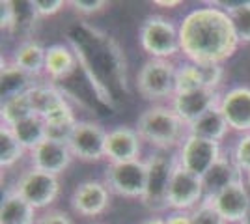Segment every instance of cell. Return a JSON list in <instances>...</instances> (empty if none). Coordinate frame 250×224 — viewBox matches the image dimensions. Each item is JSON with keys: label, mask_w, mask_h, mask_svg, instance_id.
I'll return each instance as SVG.
<instances>
[{"label": "cell", "mask_w": 250, "mask_h": 224, "mask_svg": "<svg viewBox=\"0 0 250 224\" xmlns=\"http://www.w3.org/2000/svg\"><path fill=\"white\" fill-rule=\"evenodd\" d=\"M179 45L187 62L222 65L237 53L241 43L228 13L208 2L181 19Z\"/></svg>", "instance_id": "6da1fadb"}, {"label": "cell", "mask_w": 250, "mask_h": 224, "mask_svg": "<svg viewBox=\"0 0 250 224\" xmlns=\"http://www.w3.org/2000/svg\"><path fill=\"white\" fill-rule=\"evenodd\" d=\"M136 131L142 142L149 144L155 151L177 149L188 135L187 125L174 112L170 105H151L136 120Z\"/></svg>", "instance_id": "7a4b0ae2"}, {"label": "cell", "mask_w": 250, "mask_h": 224, "mask_svg": "<svg viewBox=\"0 0 250 224\" xmlns=\"http://www.w3.org/2000/svg\"><path fill=\"white\" fill-rule=\"evenodd\" d=\"M138 43L149 58L174 60L181 53L179 24L165 15H149L138 28Z\"/></svg>", "instance_id": "3957f363"}, {"label": "cell", "mask_w": 250, "mask_h": 224, "mask_svg": "<svg viewBox=\"0 0 250 224\" xmlns=\"http://www.w3.org/2000/svg\"><path fill=\"white\" fill-rule=\"evenodd\" d=\"M146 194L140 202L151 213L168 211V189H170L172 176L177 168V155L170 153V151H153L146 159Z\"/></svg>", "instance_id": "277c9868"}, {"label": "cell", "mask_w": 250, "mask_h": 224, "mask_svg": "<svg viewBox=\"0 0 250 224\" xmlns=\"http://www.w3.org/2000/svg\"><path fill=\"white\" fill-rule=\"evenodd\" d=\"M176 71L177 65L172 60L149 58L136 73V92L153 105H161V101L170 103L176 96Z\"/></svg>", "instance_id": "5b68a950"}, {"label": "cell", "mask_w": 250, "mask_h": 224, "mask_svg": "<svg viewBox=\"0 0 250 224\" xmlns=\"http://www.w3.org/2000/svg\"><path fill=\"white\" fill-rule=\"evenodd\" d=\"M11 189L17 194H21L34 209L47 211L60 196L62 183H60V176H52L30 166L19 174L17 182Z\"/></svg>", "instance_id": "8992f818"}, {"label": "cell", "mask_w": 250, "mask_h": 224, "mask_svg": "<svg viewBox=\"0 0 250 224\" xmlns=\"http://www.w3.org/2000/svg\"><path fill=\"white\" fill-rule=\"evenodd\" d=\"M103 182L112 194L122 198L142 200L146 194L147 166L146 161H129V163H108L103 174Z\"/></svg>", "instance_id": "52a82bcc"}, {"label": "cell", "mask_w": 250, "mask_h": 224, "mask_svg": "<svg viewBox=\"0 0 250 224\" xmlns=\"http://www.w3.org/2000/svg\"><path fill=\"white\" fill-rule=\"evenodd\" d=\"M176 155L177 164L183 170L190 172L198 178H204L209 168L222 157V146L220 142L187 135L185 140L181 142V146L177 148Z\"/></svg>", "instance_id": "ba28073f"}, {"label": "cell", "mask_w": 250, "mask_h": 224, "mask_svg": "<svg viewBox=\"0 0 250 224\" xmlns=\"http://www.w3.org/2000/svg\"><path fill=\"white\" fill-rule=\"evenodd\" d=\"M104 140H106V131L101 123L90 120H79L67 140V146L75 159L83 163H99L104 159Z\"/></svg>", "instance_id": "9c48e42d"}, {"label": "cell", "mask_w": 250, "mask_h": 224, "mask_svg": "<svg viewBox=\"0 0 250 224\" xmlns=\"http://www.w3.org/2000/svg\"><path fill=\"white\" fill-rule=\"evenodd\" d=\"M112 192L103 180H84L73 189L69 205L75 213L84 219H95L110 207Z\"/></svg>", "instance_id": "30bf717a"}, {"label": "cell", "mask_w": 250, "mask_h": 224, "mask_svg": "<svg viewBox=\"0 0 250 224\" xmlns=\"http://www.w3.org/2000/svg\"><path fill=\"white\" fill-rule=\"evenodd\" d=\"M204 198H206V192H204L202 178L183 170L177 164L168 189V211H194L204 202Z\"/></svg>", "instance_id": "8fae6325"}, {"label": "cell", "mask_w": 250, "mask_h": 224, "mask_svg": "<svg viewBox=\"0 0 250 224\" xmlns=\"http://www.w3.org/2000/svg\"><path fill=\"white\" fill-rule=\"evenodd\" d=\"M220 97H222V92L202 88V90H194V92L176 94L168 105L174 108V112L188 127L190 123H194L204 114H208L209 110L219 107Z\"/></svg>", "instance_id": "7c38bea8"}, {"label": "cell", "mask_w": 250, "mask_h": 224, "mask_svg": "<svg viewBox=\"0 0 250 224\" xmlns=\"http://www.w3.org/2000/svg\"><path fill=\"white\" fill-rule=\"evenodd\" d=\"M219 108L228 123L229 131L250 133V86H233L222 92Z\"/></svg>", "instance_id": "4fadbf2b"}, {"label": "cell", "mask_w": 250, "mask_h": 224, "mask_svg": "<svg viewBox=\"0 0 250 224\" xmlns=\"http://www.w3.org/2000/svg\"><path fill=\"white\" fill-rule=\"evenodd\" d=\"M208 202L228 224H241L250 209V189L247 180L243 178L231 183L228 189L220 191L213 198H208Z\"/></svg>", "instance_id": "5bb4252c"}, {"label": "cell", "mask_w": 250, "mask_h": 224, "mask_svg": "<svg viewBox=\"0 0 250 224\" xmlns=\"http://www.w3.org/2000/svg\"><path fill=\"white\" fill-rule=\"evenodd\" d=\"M142 153V139L136 127L118 125L106 131L104 159L108 163H129L138 161Z\"/></svg>", "instance_id": "9a60e30c"}, {"label": "cell", "mask_w": 250, "mask_h": 224, "mask_svg": "<svg viewBox=\"0 0 250 224\" xmlns=\"http://www.w3.org/2000/svg\"><path fill=\"white\" fill-rule=\"evenodd\" d=\"M73 153L65 142H56V140H43L38 148H34L28 153L30 166L36 170L47 172L52 176H60L67 170L73 163Z\"/></svg>", "instance_id": "2e32d148"}, {"label": "cell", "mask_w": 250, "mask_h": 224, "mask_svg": "<svg viewBox=\"0 0 250 224\" xmlns=\"http://www.w3.org/2000/svg\"><path fill=\"white\" fill-rule=\"evenodd\" d=\"M79 67V54L67 43H52L47 47L45 58V79L49 82H60L77 71Z\"/></svg>", "instance_id": "e0dca14e"}, {"label": "cell", "mask_w": 250, "mask_h": 224, "mask_svg": "<svg viewBox=\"0 0 250 224\" xmlns=\"http://www.w3.org/2000/svg\"><path fill=\"white\" fill-rule=\"evenodd\" d=\"M245 178V174L235 166V163L231 159V155H224L220 157L211 168L208 170V174L202 178L204 183V192H206V198H213L215 194H219L220 191L228 189L231 183L239 182Z\"/></svg>", "instance_id": "ac0fdd59"}, {"label": "cell", "mask_w": 250, "mask_h": 224, "mask_svg": "<svg viewBox=\"0 0 250 224\" xmlns=\"http://www.w3.org/2000/svg\"><path fill=\"white\" fill-rule=\"evenodd\" d=\"M45 58H47V47H43L36 40H28L19 43L10 60L11 64L17 65L26 75L40 79L42 75H45Z\"/></svg>", "instance_id": "d6986e66"}, {"label": "cell", "mask_w": 250, "mask_h": 224, "mask_svg": "<svg viewBox=\"0 0 250 224\" xmlns=\"http://www.w3.org/2000/svg\"><path fill=\"white\" fill-rule=\"evenodd\" d=\"M38 209H34L21 194L8 189L0 202V224H36Z\"/></svg>", "instance_id": "ffe728a7"}, {"label": "cell", "mask_w": 250, "mask_h": 224, "mask_svg": "<svg viewBox=\"0 0 250 224\" xmlns=\"http://www.w3.org/2000/svg\"><path fill=\"white\" fill-rule=\"evenodd\" d=\"M28 97L34 107L36 116L45 118L47 114H51L52 110H56L58 107H62L67 103V97L63 96V92L52 82H36L28 90Z\"/></svg>", "instance_id": "44dd1931"}, {"label": "cell", "mask_w": 250, "mask_h": 224, "mask_svg": "<svg viewBox=\"0 0 250 224\" xmlns=\"http://www.w3.org/2000/svg\"><path fill=\"white\" fill-rule=\"evenodd\" d=\"M45 120V125H47V139L56 140V142H65L71 137L75 125H77V114H75V108L69 105V101L58 107L56 110H52L51 114L43 118Z\"/></svg>", "instance_id": "7402d4cb"}, {"label": "cell", "mask_w": 250, "mask_h": 224, "mask_svg": "<svg viewBox=\"0 0 250 224\" xmlns=\"http://www.w3.org/2000/svg\"><path fill=\"white\" fill-rule=\"evenodd\" d=\"M187 129L188 135H194V137H200V139L206 140H213V142H222L229 133L228 123H226V120H224L219 107L209 110L208 114H204L194 123H190Z\"/></svg>", "instance_id": "603a6c76"}, {"label": "cell", "mask_w": 250, "mask_h": 224, "mask_svg": "<svg viewBox=\"0 0 250 224\" xmlns=\"http://www.w3.org/2000/svg\"><path fill=\"white\" fill-rule=\"evenodd\" d=\"M0 81H2V99H8V97L17 96V94H24L36 84V79L21 71L17 65L11 64V60H2Z\"/></svg>", "instance_id": "cb8c5ba5"}, {"label": "cell", "mask_w": 250, "mask_h": 224, "mask_svg": "<svg viewBox=\"0 0 250 224\" xmlns=\"http://www.w3.org/2000/svg\"><path fill=\"white\" fill-rule=\"evenodd\" d=\"M30 116H36V112H34V107L30 103L28 92L11 96L8 99H2V107H0V122H2V125L13 127L19 122Z\"/></svg>", "instance_id": "d4e9b609"}, {"label": "cell", "mask_w": 250, "mask_h": 224, "mask_svg": "<svg viewBox=\"0 0 250 224\" xmlns=\"http://www.w3.org/2000/svg\"><path fill=\"white\" fill-rule=\"evenodd\" d=\"M13 135L22 144V148L30 153L34 148H38L43 140H47V125L42 116H30L19 122L11 127Z\"/></svg>", "instance_id": "484cf974"}, {"label": "cell", "mask_w": 250, "mask_h": 224, "mask_svg": "<svg viewBox=\"0 0 250 224\" xmlns=\"http://www.w3.org/2000/svg\"><path fill=\"white\" fill-rule=\"evenodd\" d=\"M26 153L28 151L22 148V144L13 135L11 127L0 125V166L2 170H8V168H13L15 164H19Z\"/></svg>", "instance_id": "4316f807"}, {"label": "cell", "mask_w": 250, "mask_h": 224, "mask_svg": "<svg viewBox=\"0 0 250 224\" xmlns=\"http://www.w3.org/2000/svg\"><path fill=\"white\" fill-rule=\"evenodd\" d=\"M206 88L204 84V75L200 69V64L194 62H183L177 65L176 71V94H185V92H194Z\"/></svg>", "instance_id": "83f0119b"}, {"label": "cell", "mask_w": 250, "mask_h": 224, "mask_svg": "<svg viewBox=\"0 0 250 224\" xmlns=\"http://www.w3.org/2000/svg\"><path fill=\"white\" fill-rule=\"evenodd\" d=\"M233 30L237 34V40L241 45L250 43V0H241V4L228 13Z\"/></svg>", "instance_id": "f1b7e54d"}, {"label": "cell", "mask_w": 250, "mask_h": 224, "mask_svg": "<svg viewBox=\"0 0 250 224\" xmlns=\"http://www.w3.org/2000/svg\"><path fill=\"white\" fill-rule=\"evenodd\" d=\"M231 159L245 176L250 174V133L241 135L239 140L235 142V146L231 149Z\"/></svg>", "instance_id": "f546056e"}, {"label": "cell", "mask_w": 250, "mask_h": 224, "mask_svg": "<svg viewBox=\"0 0 250 224\" xmlns=\"http://www.w3.org/2000/svg\"><path fill=\"white\" fill-rule=\"evenodd\" d=\"M190 213H192V224H228L217 211H215V207H213L208 200H204V202L200 204L194 211H190Z\"/></svg>", "instance_id": "4dcf8cb0"}, {"label": "cell", "mask_w": 250, "mask_h": 224, "mask_svg": "<svg viewBox=\"0 0 250 224\" xmlns=\"http://www.w3.org/2000/svg\"><path fill=\"white\" fill-rule=\"evenodd\" d=\"M200 69L204 75L206 88L220 92V86L224 82V67L220 64H200Z\"/></svg>", "instance_id": "1f68e13d"}, {"label": "cell", "mask_w": 250, "mask_h": 224, "mask_svg": "<svg viewBox=\"0 0 250 224\" xmlns=\"http://www.w3.org/2000/svg\"><path fill=\"white\" fill-rule=\"evenodd\" d=\"M67 6H71V10L83 17H92L106 10L108 2L106 0H71L67 2Z\"/></svg>", "instance_id": "d6a6232c"}, {"label": "cell", "mask_w": 250, "mask_h": 224, "mask_svg": "<svg viewBox=\"0 0 250 224\" xmlns=\"http://www.w3.org/2000/svg\"><path fill=\"white\" fill-rule=\"evenodd\" d=\"M67 6L65 0H32V8L40 19L45 17H54Z\"/></svg>", "instance_id": "836d02e7"}, {"label": "cell", "mask_w": 250, "mask_h": 224, "mask_svg": "<svg viewBox=\"0 0 250 224\" xmlns=\"http://www.w3.org/2000/svg\"><path fill=\"white\" fill-rule=\"evenodd\" d=\"M36 224H75L73 219L62 209H47L38 217Z\"/></svg>", "instance_id": "e575fe53"}, {"label": "cell", "mask_w": 250, "mask_h": 224, "mask_svg": "<svg viewBox=\"0 0 250 224\" xmlns=\"http://www.w3.org/2000/svg\"><path fill=\"white\" fill-rule=\"evenodd\" d=\"M165 219H167V224H192L190 211H170Z\"/></svg>", "instance_id": "d590c367"}, {"label": "cell", "mask_w": 250, "mask_h": 224, "mask_svg": "<svg viewBox=\"0 0 250 224\" xmlns=\"http://www.w3.org/2000/svg\"><path fill=\"white\" fill-rule=\"evenodd\" d=\"M155 6H163V8H168V10H174L177 6H181V0H153Z\"/></svg>", "instance_id": "8d00e7d4"}, {"label": "cell", "mask_w": 250, "mask_h": 224, "mask_svg": "<svg viewBox=\"0 0 250 224\" xmlns=\"http://www.w3.org/2000/svg\"><path fill=\"white\" fill-rule=\"evenodd\" d=\"M140 224H167V219L165 217H151V219H146Z\"/></svg>", "instance_id": "74e56055"}, {"label": "cell", "mask_w": 250, "mask_h": 224, "mask_svg": "<svg viewBox=\"0 0 250 224\" xmlns=\"http://www.w3.org/2000/svg\"><path fill=\"white\" fill-rule=\"evenodd\" d=\"M241 224H250V209H249V213L245 215V219L241 221Z\"/></svg>", "instance_id": "f35d334b"}, {"label": "cell", "mask_w": 250, "mask_h": 224, "mask_svg": "<svg viewBox=\"0 0 250 224\" xmlns=\"http://www.w3.org/2000/svg\"><path fill=\"white\" fill-rule=\"evenodd\" d=\"M245 180H247V185H249V189H250V174H247V176H245Z\"/></svg>", "instance_id": "ab89813d"}]
</instances>
